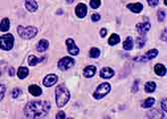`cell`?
Segmentation results:
<instances>
[{"label":"cell","mask_w":167,"mask_h":119,"mask_svg":"<svg viewBox=\"0 0 167 119\" xmlns=\"http://www.w3.org/2000/svg\"><path fill=\"white\" fill-rule=\"evenodd\" d=\"M51 104L49 101H31L26 104L24 114L27 118H43L50 111Z\"/></svg>","instance_id":"obj_1"},{"label":"cell","mask_w":167,"mask_h":119,"mask_svg":"<svg viewBox=\"0 0 167 119\" xmlns=\"http://www.w3.org/2000/svg\"><path fill=\"white\" fill-rule=\"evenodd\" d=\"M56 103L58 107L65 106L68 101L70 100L71 94L69 89L67 88L64 84H60L56 87Z\"/></svg>","instance_id":"obj_2"},{"label":"cell","mask_w":167,"mask_h":119,"mask_svg":"<svg viewBox=\"0 0 167 119\" xmlns=\"http://www.w3.org/2000/svg\"><path fill=\"white\" fill-rule=\"evenodd\" d=\"M17 33L21 38L25 40L33 39L38 33V29L34 26H28V27H23V26H18L17 28Z\"/></svg>","instance_id":"obj_3"},{"label":"cell","mask_w":167,"mask_h":119,"mask_svg":"<svg viewBox=\"0 0 167 119\" xmlns=\"http://www.w3.org/2000/svg\"><path fill=\"white\" fill-rule=\"evenodd\" d=\"M14 46V37L12 34H5L0 37V48L4 51H10Z\"/></svg>","instance_id":"obj_4"},{"label":"cell","mask_w":167,"mask_h":119,"mask_svg":"<svg viewBox=\"0 0 167 119\" xmlns=\"http://www.w3.org/2000/svg\"><path fill=\"white\" fill-rule=\"evenodd\" d=\"M111 84L108 83H103L99 85L95 89V91L94 93V97L95 99H102L103 97H104L106 95L111 91Z\"/></svg>","instance_id":"obj_5"},{"label":"cell","mask_w":167,"mask_h":119,"mask_svg":"<svg viewBox=\"0 0 167 119\" xmlns=\"http://www.w3.org/2000/svg\"><path fill=\"white\" fill-rule=\"evenodd\" d=\"M75 65V60L70 57H65L58 62V68L61 70H68L71 68H73Z\"/></svg>","instance_id":"obj_6"},{"label":"cell","mask_w":167,"mask_h":119,"mask_svg":"<svg viewBox=\"0 0 167 119\" xmlns=\"http://www.w3.org/2000/svg\"><path fill=\"white\" fill-rule=\"evenodd\" d=\"M66 45H67V49H68V52L72 55V56H77L79 55V48L76 46L75 41L73 39H68L66 41Z\"/></svg>","instance_id":"obj_7"},{"label":"cell","mask_w":167,"mask_h":119,"mask_svg":"<svg viewBox=\"0 0 167 119\" xmlns=\"http://www.w3.org/2000/svg\"><path fill=\"white\" fill-rule=\"evenodd\" d=\"M57 82H58V77H57L56 74H52L46 75V78L43 80V84L47 87H50L52 85H54Z\"/></svg>","instance_id":"obj_8"},{"label":"cell","mask_w":167,"mask_h":119,"mask_svg":"<svg viewBox=\"0 0 167 119\" xmlns=\"http://www.w3.org/2000/svg\"><path fill=\"white\" fill-rule=\"evenodd\" d=\"M157 55H158V51H157L156 49H152L150 51L147 52L146 54H144L143 56H141L139 59H138V61L140 62H147V61H150L152 59H154L155 57H157Z\"/></svg>","instance_id":"obj_9"},{"label":"cell","mask_w":167,"mask_h":119,"mask_svg":"<svg viewBox=\"0 0 167 119\" xmlns=\"http://www.w3.org/2000/svg\"><path fill=\"white\" fill-rule=\"evenodd\" d=\"M76 15H77L79 18H85L86 15H87L88 12V8L86 6V4L84 3H79L77 7H76Z\"/></svg>","instance_id":"obj_10"},{"label":"cell","mask_w":167,"mask_h":119,"mask_svg":"<svg viewBox=\"0 0 167 119\" xmlns=\"http://www.w3.org/2000/svg\"><path fill=\"white\" fill-rule=\"evenodd\" d=\"M136 30L140 35H145V33H147L150 30V23L149 22H143V23L137 24Z\"/></svg>","instance_id":"obj_11"},{"label":"cell","mask_w":167,"mask_h":119,"mask_svg":"<svg viewBox=\"0 0 167 119\" xmlns=\"http://www.w3.org/2000/svg\"><path fill=\"white\" fill-rule=\"evenodd\" d=\"M113 75H114V71L111 68H103V69H102L101 71H99V77L104 79H111L113 77Z\"/></svg>","instance_id":"obj_12"},{"label":"cell","mask_w":167,"mask_h":119,"mask_svg":"<svg viewBox=\"0 0 167 119\" xmlns=\"http://www.w3.org/2000/svg\"><path fill=\"white\" fill-rule=\"evenodd\" d=\"M126 7H127V9H130V10L133 13H139L142 11V9H143V5L140 2L127 4Z\"/></svg>","instance_id":"obj_13"},{"label":"cell","mask_w":167,"mask_h":119,"mask_svg":"<svg viewBox=\"0 0 167 119\" xmlns=\"http://www.w3.org/2000/svg\"><path fill=\"white\" fill-rule=\"evenodd\" d=\"M95 71H97V69H95L94 66H88L87 68H85L84 70V77L87 79H90L93 78Z\"/></svg>","instance_id":"obj_14"},{"label":"cell","mask_w":167,"mask_h":119,"mask_svg":"<svg viewBox=\"0 0 167 119\" xmlns=\"http://www.w3.org/2000/svg\"><path fill=\"white\" fill-rule=\"evenodd\" d=\"M25 7L29 12H35L38 9V4L35 0H26Z\"/></svg>","instance_id":"obj_15"},{"label":"cell","mask_w":167,"mask_h":119,"mask_svg":"<svg viewBox=\"0 0 167 119\" xmlns=\"http://www.w3.org/2000/svg\"><path fill=\"white\" fill-rule=\"evenodd\" d=\"M48 48H49V42L45 39H42L39 41V43L37 44V51L40 52V53H43L45 52Z\"/></svg>","instance_id":"obj_16"},{"label":"cell","mask_w":167,"mask_h":119,"mask_svg":"<svg viewBox=\"0 0 167 119\" xmlns=\"http://www.w3.org/2000/svg\"><path fill=\"white\" fill-rule=\"evenodd\" d=\"M154 71L157 75H159V77H164L166 74V68H165V66H163L162 64H157L154 66Z\"/></svg>","instance_id":"obj_17"},{"label":"cell","mask_w":167,"mask_h":119,"mask_svg":"<svg viewBox=\"0 0 167 119\" xmlns=\"http://www.w3.org/2000/svg\"><path fill=\"white\" fill-rule=\"evenodd\" d=\"M29 92L34 95V96H40L42 94V89L40 87H38L36 84H32L29 87Z\"/></svg>","instance_id":"obj_18"},{"label":"cell","mask_w":167,"mask_h":119,"mask_svg":"<svg viewBox=\"0 0 167 119\" xmlns=\"http://www.w3.org/2000/svg\"><path fill=\"white\" fill-rule=\"evenodd\" d=\"M29 74V70L25 66H21V68H19L18 71H17V75L18 78L20 79H24L25 78H27V75Z\"/></svg>","instance_id":"obj_19"},{"label":"cell","mask_w":167,"mask_h":119,"mask_svg":"<svg viewBox=\"0 0 167 119\" xmlns=\"http://www.w3.org/2000/svg\"><path fill=\"white\" fill-rule=\"evenodd\" d=\"M9 27H10V21H9V19L8 18L2 19L1 23H0V31L7 32L9 30Z\"/></svg>","instance_id":"obj_20"},{"label":"cell","mask_w":167,"mask_h":119,"mask_svg":"<svg viewBox=\"0 0 167 119\" xmlns=\"http://www.w3.org/2000/svg\"><path fill=\"white\" fill-rule=\"evenodd\" d=\"M133 48V40L131 37H127L123 42V49L126 51H130Z\"/></svg>","instance_id":"obj_21"},{"label":"cell","mask_w":167,"mask_h":119,"mask_svg":"<svg viewBox=\"0 0 167 119\" xmlns=\"http://www.w3.org/2000/svg\"><path fill=\"white\" fill-rule=\"evenodd\" d=\"M40 62H42V59H39L38 57L34 56V55H31L28 57V64H29L31 66H34L37 64H39Z\"/></svg>","instance_id":"obj_22"},{"label":"cell","mask_w":167,"mask_h":119,"mask_svg":"<svg viewBox=\"0 0 167 119\" xmlns=\"http://www.w3.org/2000/svg\"><path fill=\"white\" fill-rule=\"evenodd\" d=\"M145 91L146 92H148V93H151V92H153L155 88H156V83L154 82H148V83H145Z\"/></svg>","instance_id":"obj_23"},{"label":"cell","mask_w":167,"mask_h":119,"mask_svg":"<svg viewBox=\"0 0 167 119\" xmlns=\"http://www.w3.org/2000/svg\"><path fill=\"white\" fill-rule=\"evenodd\" d=\"M145 42H146L145 35H141L139 37H137L136 38V46H137L138 49H141V48L144 47Z\"/></svg>","instance_id":"obj_24"},{"label":"cell","mask_w":167,"mask_h":119,"mask_svg":"<svg viewBox=\"0 0 167 119\" xmlns=\"http://www.w3.org/2000/svg\"><path fill=\"white\" fill-rule=\"evenodd\" d=\"M119 41H121V38H119V36L117 34H112L108 39V44L111 46H114V45L118 44Z\"/></svg>","instance_id":"obj_25"},{"label":"cell","mask_w":167,"mask_h":119,"mask_svg":"<svg viewBox=\"0 0 167 119\" xmlns=\"http://www.w3.org/2000/svg\"><path fill=\"white\" fill-rule=\"evenodd\" d=\"M154 103H155V99L153 97H149V98L145 99V101L142 104V107L143 108H150L154 105Z\"/></svg>","instance_id":"obj_26"},{"label":"cell","mask_w":167,"mask_h":119,"mask_svg":"<svg viewBox=\"0 0 167 119\" xmlns=\"http://www.w3.org/2000/svg\"><path fill=\"white\" fill-rule=\"evenodd\" d=\"M147 116L150 117V118H163V114L160 113L159 111L157 110H153V111H150L147 114Z\"/></svg>","instance_id":"obj_27"},{"label":"cell","mask_w":167,"mask_h":119,"mask_svg":"<svg viewBox=\"0 0 167 119\" xmlns=\"http://www.w3.org/2000/svg\"><path fill=\"white\" fill-rule=\"evenodd\" d=\"M99 55H101V51H99L98 48H92L90 51V56L92 57V58H94L97 59L99 57Z\"/></svg>","instance_id":"obj_28"},{"label":"cell","mask_w":167,"mask_h":119,"mask_svg":"<svg viewBox=\"0 0 167 119\" xmlns=\"http://www.w3.org/2000/svg\"><path fill=\"white\" fill-rule=\"evenodd\" d=\"M90 5L93 9H98L99 6H101V0H90Z\"/></svg>","instance_id":"obj_29"},{"label":"cell","mask_w":167,"mask_h":119,"mask_svg":"<svg viewBox=\"0 0 167 119\" xmlns=\"http://www.w3.org/2000/svg\"><path fill=\"white\" fill-rule=\"evenodd\" d=\"M165 16H166V13L163 10H159L158 14H157V17H158V20L159 22H163L165 20Z\"/></svg>","instance_id":"obj_30"},{"label":"cell","mask_w":167,"mask_h":119,"mask_svg":"<svg viewBox=\"0 0 167 119\" xmlns=\"http://www.w3.org/2000/svg\"><path fill=\"white\" fill-rule=\"evenodd\" d=\"M5 91H6V87L3 84H0V101L2 100L4 95H5Z\"/></svg>","instance_id":"obj_31"},{"label":"cell","mask_w":167,"mask_h":119,"mask_svg":"<svg viewBox=\"0 0 167 119\" xmlns=\"http://www.w3.org/2000/svg\"><path fill=\"white\" fill-rule=\"evenodd\" d=\"M20 94H21V89H19V88L13 89V91H12V97L13 98H17Z\"/></svg>","instance_id":"obj_32"},{"label":"cell","mask_w":167,"mask_h":119,"mask_svg":"<svg viewBox=\"0 0 167 119\" xmlns=\"http://www.w3.org/2000/svg\"><path fill=\"white\" fill-rule=\"evenodd\" d=\"M146 1L149 4V6H151V7H155L158 5V3H159V0H146Z\"/></svg>","instance_id":"obj_33"},{"label":"cell","mask_w":167,"mask_h":119,"mask_svg":"<svg viewBox=\"0 0 167 119\" xmlns=\"http://www.w3.org/2000/svg\"><path fill=\"white\" fill-rule=\"evenodd\" d=\"M138 89H139V83H138V80L136 79L134 82V83H133V87H132L131 90H132V92H136V91H138Z\"/></svg>","instance_id":"obj_34"},{"label":"cell","mask_w":167,"mask_h":119,"mask_svg":"<svg viewBox=\"0 0 167 119\" xmlns=\"http://www.w3.org/2000/svg\"><path fill=\"white\" fill-rule=\"evenodd\" d=\"M99 20H101V15H99V14H98V13L93 14V15H92V21L98 22V21H99Z\"/></svg>","instance_id":"obj_35"},{"label":"cell","mask_w":167,"mask_h":119,"mask_svg":"<svg viewBox=\"0 0 167 119\" xmlns=\"http://www.w3.org/2000/svg\"><path fill=\"white\" fill-rule=\"evenodd\" d=\"M56 118L57 119H65L66 118V115H65V112L64 111H60V112H58L57 113V115H56Z\"/></svg>","instance_id":"obj_36"},{"label":"cell","mask_w":167,"mask_h":119,"mask_svg":"<svg viewBox=\"0 0 167 119\" xmlns=\"http://www.w3.org/2000/svg\"><path fill=\"white\" fill-rule=\"evenodd\" d=\"M161 108L163 109L164 112L167 111V107H166V99H163V101L161 102Z\"/></svg>","instance_id":"obj_37"},{"label":"cell","mask_w":167,"mask_h":119,"mask_svg":"<svg viewBox=\"0 0 167 119\" xmlns=\"http://www.w3.org/2000/svg\"><path fill=\"white\" fill-rule=\"evenodd\" d=\"M107 33H108V30L106 29V28H103V29L101 30V36L103 38H104V37L107 36Z\"/></svg>","instance_id":"obj_38"},{"label":"cell","mask_w":167,"mask_h":119,"mask_svg":"<svg viewBox=\"0 0 167 119\" xmlns=\"http://www.w3.org/2000/svg\"><path fill=\"white\" fill-rule=\"evenodd\" d=\"M14 74H15V70H14V68H10V69H9V75L13 77Z\"/></svg>","instance_id":"obj_39"},{"label":"cell","mask_w":167,"mask_h":119,"mask_svg":"<svg viewBox=\"0 0 167 119\" xmlns=\"http://www.w3.org/2000/svg\"><path fill=\"white\" fill-rule=\"evenodd\" d=\"M161 40H163L164 42H166V29H164V32L162 33V37H161Z\"/></svg>","instance_id":"obj_40"},{"label":"cell","mask_w":167,"mask_h":119,"mask_svg":"<svg viewBox=\"0 0 167 119\" xmlns=\"http://www.w3.org/2000/svg\"><path fill=\"white\" fill-rule=\"evenodd\" d=\"M67 2H68V4H72L74 2V0H67Z\"/></svg>","instance_id":"obj_41"}]
</instances>
